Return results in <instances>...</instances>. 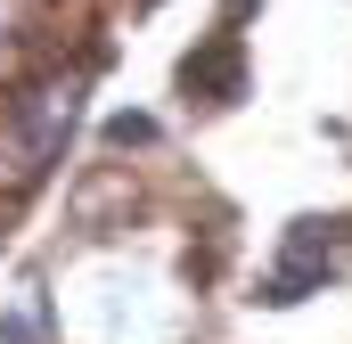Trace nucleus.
Returning a JSON list of instances; mask_svg holds the SVG:
<instances>
[{"instance_id": "nucleus-1", "label": "nucleus", "mask_w": 352, "mask_h": 344, "mask_svg": "<svg viewBox=\"0 0 352 344\" xmlns=\"http://www.w3.org/2000/svg\"><path fill=\"white\" fill-rule=\"evenodd\" d=\"M180 83H188V90H221V98H238V33H221V41H213V58H188V66H180Z\"/></svg>"}]
</instances>
